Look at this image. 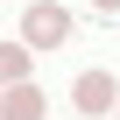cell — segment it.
<instances>
[{
  "label": "cell",
  "instance_id": "cell-1",
  "mask_svg": "<svg viewBox=\"0 0 120 120\" xmlns=\"http://www.w3.org/2000/svg\"><path fill=\"white\" fill-rule=\"evenodd\" d=\"M64 35H71V7H56V0H35L21 14V42L28 49H56Z\"/></svg>",
  "mask_w": 120,
  "mask_h": 120
},
{
  "label": "cell",
  "instance_id": "cell-2",
  "mask_svg": "<svg viewBox=\"0 0 120 120\" xmlns=\"http://www.w3.org/2000/svg\"><path fill=\"white\" fill-rule=\"evenodd\" d=\"M71 99H78V113H106V106H120V78L113 71H78Z\"/></svg>",
  "mask_w": 120,
  "mask_h": 120
},
{
  "label": "cell",
  "instance_id": "cell-3",
  "mask_svg": "<svg viewBox=\"0 0 120 120\" xmlns=\"http://www.w3.org/2000/svg\"><path fill=\"white\" fill-rule=\"evenodd\" d=\"M0 120H42V85H7V99H0Z\"/></svg>",
  "mask_w": 120,
  "mask_h": 120
},
{
  "label": "cell",
  "instance_id": "cell-4",
  "mask_svg": "<svg viewBox=\"0 0 120 120\" xmlns=\"http://www.w3.org/2000/svg\"><path fill=\"white\" fill-rule=\"evenodd\" d=\"M0 71H7V85H21V78H28V49L7 42V49H0Z\"/></svg>",
  "mask_w": 120,
  "mask_h": 120
},
{
  "label": "cell",
  "instance_id": "cell-5",
  "mask_svg": "<svg viewBox=\"0 0 120 120\" xmlns=\"http://www.w3.org/2000/svg\"><path fill=\"white\" fill-rule=\"evenodd\" d=\"M92 14H120V0H92Z\"/></svg>",
  "mask_w": 120,
  "mask_h": 120
}]
</instances>
